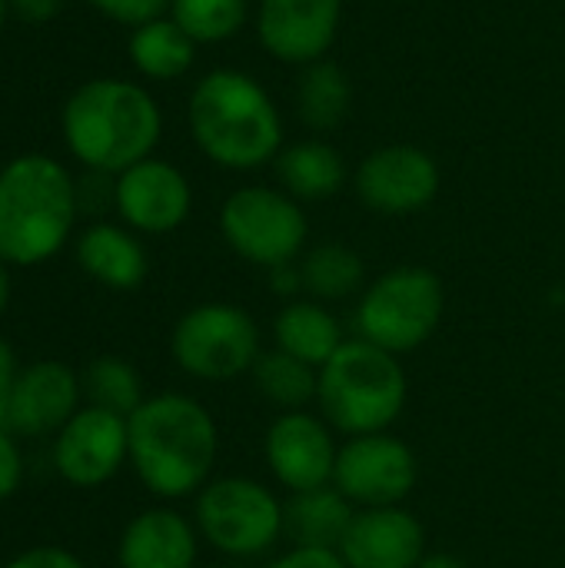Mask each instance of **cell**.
<instances>
[{"label": "cell", "instance_id": "obj_1", "mask_svg": "<svg viewBox=\"0 0 565 568\" xmlns=\"http://www.w3.org/2000/svg\"><path fill=\"white\" fill-rule=\"evenodd\" d=\"M130 463L140 483L160 499H186L200 493L220 456L213 416L183 393L143 399L127 419Z\"/></svg>", "mask_w": 565, "mask_h": 568}, {"label": "cell", "instance_id": "obj_2", "mask_svg": "<svg viewBox=\"0 0 565 568\" xmlns=\"http://www.w3.org/2000/svg\"><path fill=\"white\" fill-rule=\"evenodd\" d=\"M190 130L200 150L226 170H256L280 156V113L270 93L240 70H213L196 83Z\"/></svg>", "mask_w": 565, "mask_h": 568}, {"label": "cell", "instance_id": "obj_3", "mask_svg": "<svg viewBox=\"0 0 565 568\" xmlns=\"http://www.w3.org/2000/svg\"><path fill=\"white\" fill-rule=\"evenodd\" d=\"M160 126L153 97L127 80H93L63 110L67 146L97 173H123L147 160Z\"/></svg>", "mask_w": 565, "mask_h": 568}, {"label": "cell", "instance_id": "obj_4", "mask_svg": "<svg viewBox=\"0 0 565 568\" xmlns=\"http://www.w3.org/2000/svg\"><path fill=\"white\" fill-rule=\"evenodd\" d=\"M77 186L50 156H20L0 173V260L33 266L70 236Z\"/></svg>", "mask_w": 565, "mask_h": 568}, {"label": "cell", "instance_id": "obj_5", "mask_svg": "<svg viewBox=\"0 0 565 568\" xmlns=\"http://www.w3.org/2000/svg\"><path fill=\"white\" fill-rule=\"evenodd\" d=\"M406 396L410 383L400 356L360 336L346 339L320 369V416L333 426V433H343L346 439L390 433V426L406 409Z\"/></svg>", "mask_w": 565, "mask_h": 568}, {"label": "cell", "instance_id": "obj_6", "mask_svg": "<svg viewBox=\"0 0 565 568\" xmlns=\"http://www.w3.org/2000/svg\"><path fill=\"white\" fill-rule=\"evenodd\" d=\"M446 310V290L426 266H396L376 276L356 303L360 339L403 356L430 343Z\"/></svg>", "mask_w": 565, "mask_h": 568}, {"label": "cell", "instance_id": "obj_7", "mask_svg": "<svg viewBox=\"0 0 565 568\" xmlns=\"http://www.w3.org/2000/svg\"><path fill=\"white\" fill-rule=\"evenodd\" d=\"M196 532L230 559H260L283 539V503L260 479H210L196 493Z\"/></svg>", "mask_w": 565, "mask_h": 568}, {"label": "cell", "instance_id": "obj_8", "mask_svg": "<svg viewBox=\"0 0 565 568\" xmlns=\"http://www.w3.org/2000/svg\"><path fill=\"white\" fill-rule=\"evenodd\" d=\"M176 366L203 383H230L263 353L256 320L233 303H203L180 316L170 339Z\"/></svg>", "mask_w": 565, "mask_h": 568}, {"label": "cell", "instance_id": "obj_9", "mask_svg": "<svg viewBox=\"0 0 565 568\" xmlns=\"http://www.w3.org/2000/svg\"><path fill=\"white\" fill-rule=\"evenodd\" d=\"M223 240L253 266L276 270L300 256L310 223L290 193L270 186H243L220 210Z\"/></svg>", "mask_w": 565, "mask_h": 568}, {"label": "cell", "instance_id": "obj_10", "mask_svg": "<svg viewBox=\"0 0 565 568\" xmlns=\"http://www.w3.org/2000/svg\"><path fill=\"white\" fill-rule=\"evenodd\" d=\"M420 459L416 453L393 433L350 436L336 453L333 486L356 506H403L416 489Z\"/></svg>", "mask_w": 565, "mask_h": 568}, {"label": "cell", "instance_id": "obj_11", "mask_svg": "<svg viewBox=\"0 0 565 568\" xmlns=\"http://www.w3.org/2000/svg\"><path fill=\"white\" fill-rule=\"evenodd\" d=\"M336 453L340 446L333 439V426L306 409L280 413L263 436L266 466L273 479L290 493L330 486L336 469Z\"/></svg>", "mask_w": 565, "mask_h": 568}, {"label": "cell", "instance_id": "obj_12", "mask_svg": "<svg viewBox=\"0 0 565 568\" xmlns=\"http://www.w3.org/2000/svg\"><path fill=\"white\" fill-rule=\"evenodd\" d=\"M360 200L386 216H406L426 210L440 193L436 160L410 143L373 150L356 170Z\"/></svg>", "mask_w": 565, "mask_h": 568}, {"label": "cell", "instance_id": "obj_13", "mask_svg": "<svg viewBox=\"0 0 565 568\" xmlns=\"http://www.w3.org/2000/svg\"><path fill=\"white\" fill-rule=\"evenodd\" d=\"M130 459V433L127 419L107 413L100 406L77 409V416L57 433L53 443V466L73 486H100L113 479Z\"/></svg>", "mask_w": 565, "mask_h": 568}, {"label": "cell", "instance_id": "obj_14", "mask_svg": "<svg viewBox=\"0 0 565 568\" xmlns=\"http://www.w3.org/2000/svg\"><path fill=\"white\" fill-rule=\"evenodd\" d=\"M343 0H260L256 33L283 63H316L340 30Z\"/></svg>", "mask_w": 565, "mask_h": 568}, {"label": "cell", "instance_id": "obj_15", "mask_svg": "<svg viewBox=\"0 0 565 568\" xmlns=\"http://www.w3.org/2000/svg\"><path fill=\"white\" fill-rule=\"evenodd\" d=\"M340 556L346 568H416L426 556V529L406 506L356 509Z\"/></svg>", "mask_w": 565, "mask_h": 568}, {"label": "cell", "instance_id": "obj_16", "mask_svg": "<svg viewBox=\"0 0 565 568\" xmlns=\"http://www.w3.org/2000/svg\"><path fill=\"white\" fill-rule=\"evenodd\" d=\"M113 203L120 216L140 233H170L190 216V183L163 160H140L123 170L113 186Z\"/></svg>", "mask_w": 565, "mask_h": 568}, {"label": "cell", "instance_id": "obj_17", "mask_svg": "<svg viewBox=\"0 0 565 568\" xmlns=\"http://www.w3.org/2000/svg\"><path fill=\"white\" fill-rule=\"evenodd\" d=\"M80 379L63 363H33L13 383L7 429L20 436L60 433L77 416Z\"/></svg>", "mask_w": 565, "mask_h": 568}, {"label": "cell", "instance_id": "obj_18", "mask_svg": "<svg viewBox=\"0 0 565 568\" xmlns=\"http://www.w3.org/2000/svg\"><path fill=\"white\" fill-rule=\"evenodd\" d=\"M200 532L173 509H147L120 536V568H196Z\"/></svg>", "mask_w": 565, "mask_h": 568}, {"label": "cell", "instance_id": "obj_19", "mask_svg": "<svg viewBox=\"0 0 565 568\" xmlns=\"http://www.w3.org/2000/svg\"><path fill=\"white\" fill-rule=\"evenodd\" d=\"M356 506L330 483L306 493H290L283 503V539L300 549H336L343 546Z\"/></svg>", "mask_w": 565, "mask_h": 568}, {"label": "cell", "instance_id": "obj_20", "mask_svg": "<svg viewBox=\"0 0 565 568\" xmlns=\"http://www.w3.org/2000/svg\"><path fill=\"white\" fill-rule=\"evenodd\" d=\"M273 339L276 349L303 359L313 369H323L346 343L340 320L326 310V303L316 300H290L273 320Z\"/></svg>", "mask_w": 565, "mask_h": 568}, {"label": "cell", "instance_id": "obj_21", "mask_svg": "<svg viewBox=\"0 0 565 568\" xmlns=\"http://www.w3.org/2000/svg\"><path fill=\"white\" fill-rule=\"evenodd\" d=\"M80 266L110 290H137L147 280L143 246L120 226L97 223L77 243Z\"/></svg>", "mask_w": 565, "mask_h": 568}, {"label": "cell", "instance_id": "obj_22", "mask_svg": "<svg viewBox=\"0 0 565 568\" xmlns=\"http://www.w3.org/2000/svg\"><path fill=\"white\" fill-rule=\"evenodd\" d=\"M276 173L293 200H326L343 190L346 163L336 146L323 140H303L276 156Z\"/></svg>", "mask_w": 565, "mask_h": 568}, {"label": "cell", "instance_id": "obj_23", "mask_svg": "<svg viewBox=\"0 0 565 568\" xmlns=\"http://www.w3.org/2000/svg\"><path fill=\"white\" fill-rule=\"evenodd\" d=\"M250 376H253L256 393L283 413L306 409L310 403H316V393H320V369L306 366L303 359L276 346L260 353Z\"/></svg>", "mask_w": 565, "mask_h": 568}, {"label": "cell", "instance_id": "obj_24", "mask_svg": "<svg viewBox=\"0 0 565 568\" xmlns=\"http://www.w3.org/2000/svg\"><path fill=\"white\" fill-rule=\"evenodd\" d=\"M303 290L316 303H340L363 290L366 266L363 256L343 243H320L300 263Z\"/></svg>", "mask_w": 565, "mask_h": 568}, {"label": "cell", "instance_id": "obj_25", "mask_svg": "<svg viewBox=\"0 0 565 568\" xmlns=\"http://www.w3.org/2000/svg\"><path fill=\"white\" fill-rule=\"evenodd\" d=\"M130 60L140 73L153 80L183 77L193 63V40L180 30L176 20H150L130 37Z\"/></svg>", "mask_w": 565, "mask_h": 568}, {"label": "cell", "instance_id": "obj_26", "mask_svg": "<svg viewBox=\"0 0 565 568\" xmlns=\"http://www.w3.org/2000/svg\"><path fill=\"white\" fill-rule=\"evenodd\" d=\"M296 103H300V116L306 126H313V130L340 126L343 116L350 113V83H346L343 70L330 60L310 63L306 73L300 77Z\"/></svg>", "mask_w": 565, "mask_h": 568}, {"label": "cell", "instance_id": "obj_27", "mask_svg": "<svg viewBox=\"0 0 565 568\" xmlns=\"http://www.w3.org/2000/svg\"><path fill=\"white\" fill-rule=\"evenodd\" d=\"M83 389L90 396V406H100L123 419H130L143 406V383L137 369L117 356H100L97 363H90Z\"/></svg>", "mask_w": 565, "mask_h": 568}, {"label": "cell", "instance_id": "obj_28", "mask_svg": "<svg viewBox=\"0 0 565 568\" xmlns=\"http://www.w3.org/2000/svg\"><path fill=\"white\" fill-rule=\"evenodd\" d=\"M173 20L193 43L233 37L246 20V0H173Z\"/></svg>", "mask_w": 565, "mask_h": 568}, {"label": "cell", "instance_id": "obj_29", "mask_svg": "<svg viewBox=\"0 0 565 568\" xmlns=\"http://www.w3.org/2000/svg\"><path fill=\"white\" fill-rule=\"evenodd\" d=\"M100 13H107L117 23H130V27H143L150 20H160V13L173 3V0H90Z\"/></svg>", "mask_w": 565, "mask_h": 568}, {"label": "cell", "instance_id": "obj_30", "mask_svg": "<svg viewBox=\"0 0 565 568\" xmlns=\"http://www.w3.org/2000/svg\"><path fill=\"white\" fill-rule=\"evenodd\" d=\"M263 568H346L343 556L336 549H300L290 546L276 559H270Z\"/></svg>", "mask_w": 565, "mask_h": 568}, {"label": "cell", "instance_id": "obj_31", "mask_svg": "<svg viewBox=\"0 0 565 568\" xmlns=\"http://www.w3.org/2000/svg\"><path fill=\"white\" fill-rule=\"evenodd\" d=\"M20 473H23L20 449H17V443L10 439V429L0 426V499H10V496L17 493Z\"/></svg>", "mask_w": 565, "mask_h": 568}, {"label": "cell", "instance_id": "obj_32", "mask_svg": "<svg viewBox=\"0 0 565 568\" xmlns=\"http://www.w3.org/2000/svg\"><path fill=\"white\" fill-rule=\"evenodd\" d=\"M7 568H87L77 556H70L67 549H30L23 556H17Z\"/></svg>", "mask_w": 565, "mask_h": 568}, {"label": "cell", "instance_id": "obj_33", "mask_svg": "<svg viewBox=\"0 0 565 568\" xmlns=\"http://www.w3.org/2000/svg\"><path fill=\"white\" fill-rule=\"evenodd\" d=\"M13 383H17V359H13V349L0 339V426H7Z\"/></svg>", "mask_w": 565, "mask_h": 568}, {"label": "cell", "instance_id": "obj_34", "mask_svg": "<svg viewBox=\"0 0 565 568\" xmlns=\"http://www.w3.org/2000/svg\"><path fill=\"white\" fill-rule=\"evenodd\" d=\"M60 3L63 0H10L13 13L27 23H47L60 13Z\"/></svg>", "mask_w": 565, "mask_h": 568}, {"label": "cell", "instance_id": "obj_35", "mask_svg": "<svg viewBox=\"0 0 565 568\" xmlns=\"http://www.w3.org/2000/svg\"><path fill=\"white\" fill-rule=\"evenodd\" d=\"M270 286L280 293V296H293L296 290H303V276H300V266L286 263V266H276L270 270Z\"/></svg>", "mask_w": 565, "mask_h": 568}, {"label": "cell", "instance_id": "obj_36", "mask_svg": "<svg viewBox=\"0 0 565 568\" xmlns=\"http://www.w3.org/2000/svg\"><path fill=\"white\" fill-rule=\"evenodd\" d=\"M416 568H473L466 559L453 556V552H426L423 562Z\"/></svg>", "mask_w": 565, "mask_h": 568}, {"label": "cell", "instance_id": "obj_37", "mask_svg": "<svg viewBox=\"0 0 565 568\" xmlns=\"http://www.w3.org/2000/svg\"><path fill=\"white\" fill-rule=\"evenodd\" d=\"M7 303H10V276H7L3 260H0V316H3V310H7Z\"/></svg>", "mask_w": 565, "mask_h": 568}, {"label": "cell", "instance_id": "obj_38", "mask_svg": "<svg viewBox=\"0 0 565 568\" xmlns=\"http://www.w3.org/2000/svg\"><path fill=\"white\" fill-rule=\"evenodd\" d=\"M3 17H7V0H0V27H3Z\"/></svg>", "mask_w": 565, "mask_h": 568}, {"label": "cell", "instance_id": "obj_39", "mask_svg": "<svg viewBox=\"0 0 565 568\" xmlns=\"http://www.w3.org/2000/svg\"><path fill=\"white\" fill-rule=\"evenodd\" d=\"M203 568H233V566H203Z\"/></svg>", "mask_w": 565, "mask_h": 568}]
</instances>
